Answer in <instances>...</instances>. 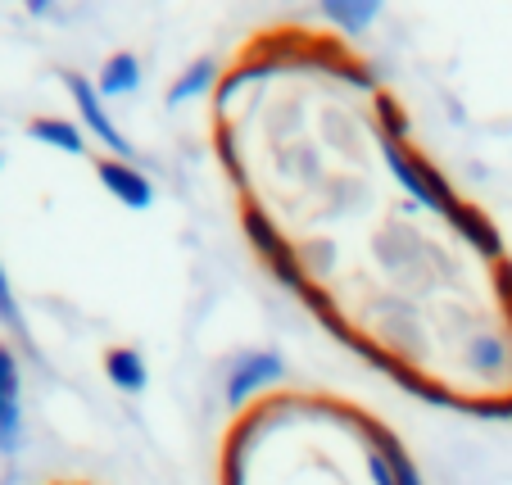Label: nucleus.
Returning <instances> with one entry per match:
<instances>
[{
  "mask_svg": "<svg viewBox=\"0 0 512 485\" xmlns=\"http://www.w3.org/2000/svg\"><path fill=\"white\" fill-rule=\"evenodd\" d=\"M386 164H390V173L399 177V186H404L408 195H413L422 209H431V214H440V218H454L458 214V195H454V186L445 182V173H435L426 159H417L413 150L404 146V141H386Z\"/></svg>",
  "mask_w": 512,
  "mask_h": 485,
  "instance_id": "nucleus-1",
  "label": "nucleus"
},
{
  "mask_svg": "<svg viewBox=\"0 0 512 485\" xmlns=\"http://www.w3.org/2000/svg\"><path fill=\"white\" fill-rule=\"evenodd\" d=\"M23 445V381L19 359L0 340V454H19Z\"/></svg>",
  "mask_w": 512,
  "mask_h": 485,
  "instance_id": "nucleus-4",
  "label": "nucleus"
},
{
  "mask_svg": "<svg viewBox=\"0 0 512 485\" xmlns=\"http://www.w3.org/2000/svg\"><path fill=\"white\" fill-rule=\"evenodd\" d=\"M363 463H368L372 485H399V481H395V467L386 463V454H381V449L372 445V440H368V454H363Z\"/></svg>",
  "mask_w": 512,
  "mask_h": 485,
  "instance_id": "nucleus-17",
  "label": "nucleus"
},
{
  "mask_svg": "<svg viewBox=\"0 0 512 485\" xmlns=\"http://www.w3.org/2000/svg\"><path fill=\"white\" fill-rule=\"evenodd\" d=\"M499 282H503V309H508V318H512V268L499 272Z\"/></svg>",
  "mask_w": 512,
  "mask_h": 485,
  "instance_id": "nucleus-19",
  "label": "nucleus"
},
{
  "mask_svg": "<svg viewBox=\"0 0 512 485\" xmlns=\"http://www.w3.org/2000/svg\"><path fill=\"white\" fill-rule=\"evenodd\" d=\"M0 322H5L14 336H23V313H19V300H14V286H10L5 263H0Z\"/></svg>",
  "mask_w": 512,
  "mask_h": 485,
  "instance_id": "nucleus-16",
  "label": "nucleus"
},
{
  "mask_svg": "<svg viewBox=\"0 0 512 485\" xmlns=\"http://www.w3.org/2000/svg\"><path fill=\"white\" fill-rule=\"evenodd\" d=\"M64 87H68V96H73V105H78L82 127L96 136L100 146H109L114 155H123V159L132 155V146H127V136L114 127V118H109V109H105V100H100V91L91 87L82 73H64Z\"/></svg>",
  "mask_w": 512,
  "mask_h": 485,
  "instance_id": "nucleus-3",
  "label": "nucleus"
},
{
  "mask_svg": "<svg viewBox=\"0 0 512 485\" xmlns=\"http://www.w3.org/2000/svg\"><path fill=\"white\" fill-rule=\"evenodd\" d=\"M105 372H109V381H114L123 395H141V390L150 386V372H145L141 354L127 350V345H118V350L105 354Z\"/></svg>",
  "mask_w": 512,
  "mask_h": 485,
  "instance_id": "nucleus-9",
  "label": "nucleus"
},
{
  "mask_svg": "<svg viewBox=\"0 0 512 485\" xmlns=\"http://www.w3.org/2000/svg\"><path fill=\"white\" fill-rule=\"evenodd\" d=\"M281 377H286V363H281L277 354H245V359H236L232 372H227V399L241 408V404H250L263 386H272V381H281Z\"/></svg>",
  "mask_w": 512,
  "mask_h": 485,
  "instance_id": "nucleus-5",
  "label": "nucleus"
},
{
  "mask_svg": "<svg viewBox=\"0 0 512 485\" xmlns=\"http://www.w3.org/2000/svg\"><path fill=\"white\" fill-rule=\"evenodd\" d=\"M322 14H327V19H336V23H345L349 32H363L368 28L372 19H377V5H349V0H327V5H322Z\"/></svg>",
  "mask_w": 512,
  "mask_h": 485,
  "instance_id": "nucleus-14",
  "label": "nucleus"
},
{
  "mask_svg": "<svg viewBox=\"0 0 512 485\" xmlns=\"http://www.w3.org/2000/svg\"><path fill=\"white\" fill-rule=\"evenodd\" d=\"M28 132L37 136L41 146H55V150H64V155H82V132L73 123H64V118H32L28 123Z\"/></svg>",
  "mask_w": 512,
  "mask_h": 485,
  "instance_id": "nucleus-12",
  "label": "nucleus"
},
{
  "mask_svg": "<svg viewBox=\"0 0 512 485\" xmlns=\"http://www.w3.org/2000/svg\"><path fill=\"white\" fill-rule=\"evenodd\" d=\"M363 431H368V440L381 449V454H386V463L395 467V481H399V485H426L422 472H417V463H413V454L399 445L395 431H386L381 422H372V418H363Z\"/></svg>",
  "mask_w": 512,
  "mask_h": 485,
  "instance_id": "nucleus-8",
  "label": "nucleus"
},
{
  "mask_svg": "<svg viewBox=\"0 0 512 485\" xmlns=\"http://www.w3.org/2000/svg\"><path fill=\"white\" fill-rule=\"evenodd\" d=\"M136 82H141V64H136L132 50H118V55H109V64L100 68V96H132Z\"/></svg>",
  "mask_w": 512,
  "mask_h": 485,
  "instance_id": "nucleus-10",
  "label": "nucleus"
},
{
  "mask_svg": "<svg viewBox=\"0 0 512 485\" xmlns=\"http://www.w3.org/2000/svg\"><path fill=\"white\" fill-rule=\"evenodd\" d=\"M449 227H454V232L463 236V241L472 245L476 254H485V259L503 263V236H499V227H494L490 218L476 209V204H458V214L449 218Z\"/></svg>",
  "mask_w": 512,
  "mask_h": 485,
  "instance_id": "nucleus-7",
  "label": "nucleus"
},
{
  "mask_svg": "<svg viewBox=\"0 0 512 485\" xmlns=\"http://www.w3.org/2000/svg\"><path fill=\"white\" fill-rule=\"evenodd\" d=\"M241 227H245V236H250L254 254H263V263L272 268V277L300 295L304 286H309V277H304V268H300V254L290 250L286 236L272 227V218L263 214L259 204H245V209H241Z\"/></svg>",
  "mask_w": 512,
  "mask_h": 485,
  "instance_id": "nucleus-2",
  "label": "nucleus"
},
{
  "mask_svg": "<svg viewBox=\"0 0 512 485\" xmlns=\"http://www.w3.org/2000/svg\"><path fill=\"white\" fill-rule=\"evenodd\" d=\"M467 359L481 372H499L503 363H508V340L494 336V331H472V336H467Z\"/></svg>",
  "mask_w": 512,
  "mask_h": 485,
  "instance_id": "nucleus-13",
  "label": "nucleus"
},
{
  "mask_svg": "<svg viewBox=\"0 0 512 485\" xmlns=\"http://www.w3.org/2000/svg\"><path fill=\"white\" fill-rule=\"evenodd\" d=\"M218 82V59H195L191 68H186L182 78L168 87V105H182V100H195L204 96V91Z\"/></svg>",
  "mask_w": 512,
  "mask_h": 485,
  "instance_id": "nucleus-11",
  "label": "nucleus"
},
{
  "mask_svg": "<svg viewBox=\"0 0 512 485\" xmlns=\"http://www.w3.org/2000/svg\"><path fill=\"white\" fill-rule=\"evenodd\" d=\"M377 118H381V141H404V132H408L404 109H399L390 96L377 100Z\"/></svg>",
  "mask_w": 512,
  "mask_h": 485,
  "instance_id": "nucleus-15",
  "label": "nucleus"
},
{
  "mask_svg": "<svg viewBox=\"0 0 512 485\" xmlns=\"http://www.w3.org/2000/svg\"><path fill=\"white\" fill-rule=\"evenodd\" d=\"M100 182L123 209H150L155 204V186L145 182V173H136L127 159H100Z\"/></svg>",
  "mask_w": 512,
  "mask_h": 485,
  "instance_id": "nucleus-6",
  "label": "nucleus"
},
{
  "mask_svg": "<svg viewBox=\"0 0 512 485\" xmlns=\"http://www.w3.org/2000/svg\"><path fill=\"white\" fill-rule=\"evenodd\" d=\"M213 150H218V159H223V168L227 173H232V182H241L245 177V168H241V155H236V146H232V136H218V141H213Z\"/></svg>",
  "mask_w": 512,
  "mask_h": 485,
  "instance_id": "nucleus-18",
  "label": "nucleus"
}]
</instances>
